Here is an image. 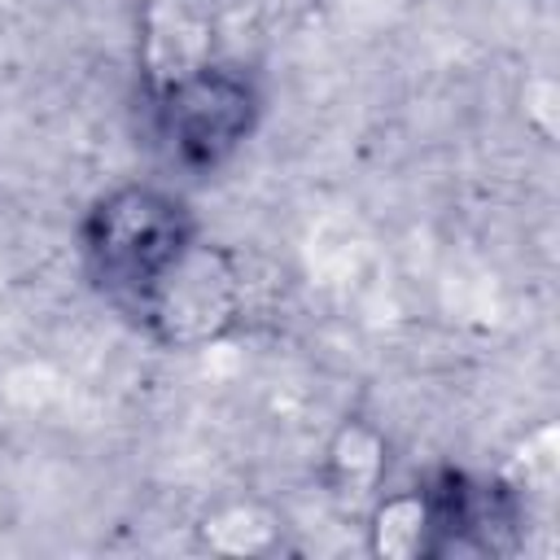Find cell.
<instances>
[{
  "mask_svg": "<svg viewBox=\"0 0 560 560\" xmlns=\"http://www.w3.org/2000/svg\"><path fill=\"white\" fill-rule=\"evenodd\" d=\"M416 490L424 556H508L521 547L525 499L503 477L438 468Z\"/></svg>",
  "mask_w": 560,
  "mask_h": 560,
  "instance_id": "277c9868",
  "label": "cell"
},
{
  "mask_svg": "<svg viewBox=\"0 0 560 560\" xmlns=\"http://www.w3.org/2000/svg\"><path fill=\"white\" fill-rule=\"evenodd\" d=\"M149 118L179 171L214 175L254 136L262 118V88L245 66L206 52L149 74Z\"/></svg>",
  "mask_w": 560,
  "mask_h": 560,
  "instance_id": "7a4b0ae2",
  "label": "cell"
},
{
  "mask_svg": "<svg viewBox=\"0 0 560 560\" xmlns=\"http://www.w3.org/2000/svg\"><path fill=\"white\" fill-rule=\"evenodd\" d=\"M201 236L188 201L158 184H118L101 192L79 223V258L92 289L136 324L162 276Z\"/></svg>",
  "mask_w": 560,
  "mask_h": 560,
  "instance_id": "6da1fadb",
  "label": "cell"
},
{
  "mask_svg": "<svg viewBox=\"0 0 560 560\" xmlns=\"http://www.w3.org/2000/svg\"><path fill=\"white\" fill-rule=\"evenodd\" d=\"M249 315V276L236 249L206 232L162 276L136 315V328L166 350H206L232 337Z\"/></svg>",
  "mask_w": 560,
  "mask_h": 560,
  "instance_id": "3957f363",
  "label": "cell"
}]
</instances>
